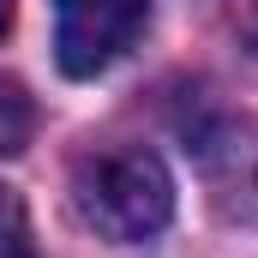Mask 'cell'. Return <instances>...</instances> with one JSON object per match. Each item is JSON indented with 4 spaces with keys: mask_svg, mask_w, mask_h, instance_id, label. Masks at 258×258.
<instances>
[{
    "mask_svg": "<svg viewBox=\"0 0 258 258\" xmlns=\"http://www.w3.org/2000/svg\"><path fill=\"white\" fill-rule=\"evenodd\" d=\"M72 204H78V216L102 240L138 246V240H156L168 228V216H174V180H168V168H162L156 150L114 144V150H96V156L78 162Z\"/></svg>",
    "mask_w": 258,
    "mask_h": 258,
    "instance_id": "1",
    "label": "cell"
},
{
    "mask_svg": "<svg viewBox=\"0 0 258 258\" xmlns=\"http://www.w3.org/2000/svg\"><path fill=\"white\" fill-rule=\"evenodd\" d=\"M150 24V0H54V60L66 78H96Z\"/></svg>",
    "mask_w": 258,
    "mask_h": 258,
    "instance_id": "2",
    "label": "cell"
},
{
    "mask_svg": "<svg viewBox=\"0 0 258 258\" xmlns=\"http://www.w3.org/2000/svg\"><path fill=\"white\" fill-rule=\"evenodd\" d=\"M192 150L204 162V174H210V186L222 192V204L258 210V120L222 114V120L192 132Z\"/></svg>",
    "mask_w": 258,
    "mask_h": 258,
    "instance_id": "3",
    "label": "cell"
},
{
    "mask_svg": "<svg viewBox=\"0 0 258 258\" xmlns=\"http://www.w3.org/2000/svg\"><path fill=\"white\" fill-rule=\"evenodd\" d=\"M36 138V102L24 84L0 78V156H18L24 144Z\"/></svg>",
    "mask_w": 258,
    "mask_h": 258,
    "instance_id": "4",
    "label": "cell"
},
{
    "mask_svg": "<svg viewBox=\"0 0 258 258\" xmlns=\"http://www.w3.org/2000/svg\"><path fill=\"white\" fill-rule=\"evenodd\" d=\"M0 258H36V234H30V210L12 186H0Z\"/></svg>",
    "mask_w": 258,
    "mask_h": 258,
    "instance_id": "5",
    "label": "cell"
},
{
    "mask_svg": "<svg viewBox=\"0 0 258 258\" xmlns=\"http://www.w3.org/2000/svg\"><path fill=\"white\" fill-rule=\"evenodd\" d=\"M246 42L258 48V6H252V18H246Z\"/></svg>",
    "mask_w": 258,
    "mask_h": 258,
    "instance_id": "6",
    "label": "cell"
},
{
    "mask_svg": "<svg viewBox=\"0 0 258 258\" xmlns=\"http://www.w3.org/2000/svg\"><path fill=\"white\" fill-rule=\"evenodd\" d=\"M6 24H12V0H0V36H6Z\"/></svg>",
    "mask_w": 258,
    "mask_h": 258,
    "instance_id": "7",
    "label": "cell"
}]
</instances>
